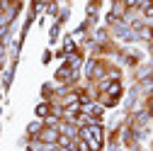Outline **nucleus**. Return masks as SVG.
<instances>
[{
	"label": "nucleus",
	"instance_id": "1",
	"mask_svg": "<svg viewBox=\"0 0 153 151\" xmlns=\"http://www.w3.org/2000/svg\"><path fill=\"white\" fill-rule=\"evenodd\" d=\"M83 137L90 141L92 149H100V144H102V132H100V127H85V129H83Z\"/></svg>",
	"mask_w": 153,
	"mask_h": 151
}]
</instances>
